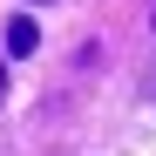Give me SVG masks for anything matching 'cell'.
Wrapping results in <instances>:
<instances>
[{"label":"cell","mask_w":156,"mask_h":156,"mask_svg":"<svg viewBox=\"0 0 156 156\" xmlns=\"http://www.w3.org/2000/svg\"><path fill=\"white\" fill-rule=\"evenodd\" d=\"M149 102H156V75H149Z\"/></svg>","instance_id":"3957f363"},{"label":"cell","mask_w":156,"mask_h":156,"mask_svg":"<svg viewBox=\"0 0 156 156\" xmlns=\"http://www.w3.org/2000/svg\"><path fill=\"white\" fill-rule=\"evenodd\" d=\"M34 7H48V0H34Z\"/></svg>","instance_id":"277c9868"},{"label":"cell","mask_w":156,"mask_h":156,"mask_svg":"<svg viewBox=\"0 0 156 156\" xmlns=\"http://www.w3.org/2000/svg\"><path fill=\"white\" fill-rule=\"evenodd\" d=\"M0 95H7V61H0Z\"/></svg>","instance_id":"7a4b0ae2"},{"label":"cell","mask_w":156,"mask_h":156,"mask_svg":"<svg viewBox=\"0 0 156 156\" xmlns=\"http://www.w3.org/2000/svg\"><path fill=\"white\" fill-rule=\"evenodd\" d=\"M34 48H41V27H34V20H14V27H7V55H14V61H27Z\"/></svg>","instance_id":"6da1fadb"},{"label":"cell","mask_w":156,"mask_h":156,"mask_svg":"<svg viewBox=\"0 0 156 156\" xmlns=\"http://www.w3.org/2000/svg\"><path fill=\"white\" fill-rule=\"evenodd\" d=\"M149 27H156V14H149Z\"/></svg>","instance_id":"5b68a950"}]
</instances>
